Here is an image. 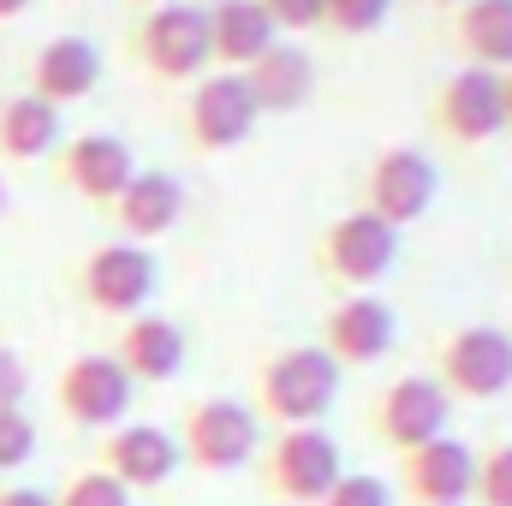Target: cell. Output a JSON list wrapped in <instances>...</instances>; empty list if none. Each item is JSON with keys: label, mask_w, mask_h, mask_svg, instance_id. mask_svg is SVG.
Instances as JSON below:
<instances>
[{"label": "cell", "mask_w": 512, "mask_h": 506, "mask_svg": "<svg viewBox=\"0 0 512 506\" xmlns=\"http://www.w3.org/2000/svg\"><path fill=\"white\" fill-rule=\"evenodd\" d=\"M435 131L459 149H477L507 131V102H501V72L465 66L435 90Z\"/></svg>", "instance_id": "cell-11"}, {"label": "cell", "mask_w": 512, "mask_h": 506, "mask_svg": "<svg viewBox=\"0 0 512 506\" xmlns=\"http://www.w3.org/2000/svg\"><path fill=\"white\" fill-rule=\"evenodd\" d=\"M245 84H251L262 114H292L316 96V60L292 42H274L256 66H245Z\"/></svg>", "instance_id": "cell-21"}, {"label": "cell", "mask_w": 512, "mask_h": 506, "mask_svg": "<svg viewBox=\"0 0 512 506\" xmlns=\"http://www.w3.org/2000/svg\"><path fill=\"white\" fill-rule=\"evenodd\" d=\"M114 358L126 364L131 381H173L185 370V328L173 316H131Z\"/></svg>", "instance_id": "cell-20"}, {"label": "cell", "mask_w": 512, "mask_h": 506, "mask_svg": "<svg viewBox=\"0 0 512 506\" xmlns=\"http://www.w3.org/2000/svg\"><path fill=\"white\" fill-rule=\"evenodd\" d=\"M393 340H399V316H393V304H382L376 292H346V298L328 304V316H322V352H328L340 370L387 358Z\"/></svg>", "instance_id": "cell-13"}, {"label": "cell", "mask_w": 512, "mask_h": 506, "mask_svg": "<svg viewBox=\"0 0 512 506\" xmlns=\"http://www.w3.org/2000/svg\"><path fill=\"white\" fill-rule=\"evenodd\" d=\"M179 453L197 465V471H239L262 453V417L239 399H197L185 411V429H179Z\"/></svg>", "instance_id": "cell-4"}, {"label": "cell", "mask_w": 512, "mask_h": 506, "mask_svg": "<svg viewBox=\"0 0 512 506\" xmlns=\"http://www.w3.org/2000/svg\"><path fill=\"white\" fill-rule=\"evenodd\" d=\"M340 477H346V453H340V441L322 423L280 429L268 441V453H262V483H268L274 501L286 506H316Z\"/></svg>", "instance_id": "cell-3"}, {"label": "cell", "mask_w": 512, "mask_h": 506, "mask_svg": "<svg viewBox=\"0 0 512 506\" xmlns=\"http://www.w3.org/2000/svg\"><path fill=\"white\" fill-rule=\"evenodd\" d=\"M316 506H393V489L382 477H370V471H346Z\"/></svg>", "instance_id": "cell-27"}, {"label": "cell", "mask_w": 512, "mask_h": 506, "mask_svg": "<svg viewBox=\"0 0 512 506\" xmlns=\"http://www.w3.org/2000/svg\"><path fill=\"white\" fill-rule=\"evenodd\" d=\"M179 215H185V185L173 173H137L126 191L114 197V227L131 245H149V239L173 233Z\"/></svg>", "instance_id": "cell-18"}, {"label": "cell", "mask_w": 512, "mask_h": 506, "mask_svg": "<svg viewBox=\"0 0 512 506\" xmlns=\"http://www.w3.org/2000/svg\"><path fill=\"white\" fill-rule=\"evenodd\" d=\"M387 12H393V0H328L322 6V24L334 36H370V30L387 24Z\"/></svg>", "instance_id": "cell-25"}, {"label": "cell", "mask_w": 512, "mask_h": 506, "mask_svg": "<svg viewBox=\"0 0 512 506\" xmlns=\"http://www.w3.org/2000/svg\"><path fill=\"white\" fill-rule=\"evenodd\" d=\"M131 6H143V12H149V6H161V0H131Z\"/></svg>", "instance_id": "cell-36"}, {"label": "cell", "mask_w": 512, "mask_h": 506, "mask_svg": "<svg viewBox=\"0 0 512 506\" xmlns=\"http://www.w3.org/2000/svg\"><path fill=\"white\" fill-rule=\"evenodd\" d=\"M274 42H280V30H274V18L262 12V0H215V6H209V48H215V60H221L227 72L256 66Z\"/></svg>", "instance_id": "cell-19"}, {"label": "cell", "mask_w": 512, "mask_h": 506, "mask_svg": "<svg viewBox=\"0 0 512 506\" xmlns=\"http://www.w3.org/2000/svg\"><path fill=\"white\" fill-rule=\"evenodd\" d=\"M477 506H512V441H495L477 453Z\"/></svg>", "instance_id": "cell-26"}, {"label": "cell", "mask_w": 512, "mask_h": 506, "mask_svg": "<svg viewBox=\"0 0 512 506\" xmlns=\"http://www.w3.org/2000/svg\"><path fill=\"white\" fill-rule=\"evenodd\" d=\"M0 215H6V179H0Z\"/></svg>", "instance_id": "cell-35"}, {"label": "cell", "mask_w": 512, "mask_h": 506, "mask_svg": "<svg viewBox=\"0 0 512 506\" xmlns=\"http://www.w3.org/2000/svg\"><path fill=\"white\" fill-rule=\"evenodd\" d=\"M155 256L149 245H131V239H114V245H96V251L84 256V268H78V292H84V304L90 310H102V316H137L149 298H155Z\"/></svg>", "instance_id": "cell-9"}, {"label": "cell", "mask_w": 512, "mask_h": 506, "mask_svg": "<svg viewBox=\"0 0 512 506\" xmlns=\"http://www.w3.org/2000/svg\"><path fill=\"white\" fill-rule=\"evenodd\" d=\"M399 483L417 506H465L477 495V453L453 435H435L417 453H399Z\"/></svg>", "instance_id": "cell-14"}, {"label": "cell", "mask_w": 512, "mask_h": 506, "mask_svg": "<svg viewBox=\"0 0 512 506\" xmlns=\"http://www.w3.org/2000/svg\"><path fill=\"white\" fill-rule=\"evenodd\" d=\"M435 381L453 399H501L512 387V334L489 328V322L453 328L435 346Z\"/></svg>", "instance_id": "cell-5"}, {"label": "cell", "mask_w": 512, "mask_h": 506, "mask_svg": "<svg viewBox=\"0 0 512 506\" xmlns=\"http://www.w3.org/2000/svg\"><path fill=\"white\" fill-rule=\"evenodd\" d=\"M36 453V423L24 417V405L0 411V471H18Z\"/></svg>", "instance_id": "cell-28"}, {"label": "cell", "mask_w": 512, "mask_h": 506, "mask_svg": "<svg viewBox=\"0 0 512 506\" xmlns=\"http://www.w3.org/2000/svg\"><path fill=\"white\" fill-rule=\"evenodd\" d=\"M501 102H507V131H512V72H501Z\"/></svg>", "instance_id": "cell-33"}, {"label": "cell", "mask_w": 512, "mask_h": 506, "mask_svg": "<svg viewBox=\"0 0 512 506\" xmlns=\"http://www.w3.org/2000/svg\"><path fill=\"white\" fill-rule=\"evenodd\" d=\"M18 12H30V0H0V24H6V18H18Z\"/></svg>", "instance_id": "cell-32"}, {"label": "cell", "mask_w": 512, "mask_h": 506, "mask_svg": "<svg viewBox=\"0 0 512 506\" xmlns=\"http://www.w3.org/2000/svg\"><path fill=\"white\" fill-rule=\"evenodd\" d=\"M256 120H262V108H256L245 72H209V78H197V90L185 102V137L203 155H221V149L251 143Z\"/></svg>", "instance_id": "cell-7"}, {"label": "cell", "mask_w": 512, "mask_h": 506, "mask_svg": "<svg viewBox=\"0 0 512 506\" xmlns=\"http://www.w3.org/2000/svg\"><path fill=\"white\" fill-rule=\"evenodd\" d=\"M179 465H185L179 435H167L161 423H120V429H108V441H102V471H114L131 495L173 483Z\"/></svg>", "instance_id": "cell-16"}, {"label": "cell", "mask_w": 512, "mask_h": 506, "mask_svg": "<svg viewBox=\"0 0 512 506\" xmlns=\"http://www.w3.org/2000/svg\"><path fill=\"white\" fill-rule=\"evenodd\" d=\"M96 84H102V48L90 36H48L30 60V96H42L54 108L84 102Z\"/></svg>", "instance_id": "cell-17"}, {"label": "cell", "mask_w": 512, "mask_h": 506, "mask_svg": "<svg viewBox=\"0 0 512 506\" xmlns=\"http://www.w3.org/2000/svg\"><path fill=\"white\" fill-rule=\"evenodd\" d=\"M340 376L346 370L322 346H286V352L262 358V370H256V405L280 429L322 423L334 411V399H340Z\"/></svg>", "instance_id": "cell-1"}, {"label": "cell", "mask_w": 512, "mask_h": 506, "mask_svg": "<svg viewBox=\"0 0 512 506\" xmlns=\"http://www.w3.org/2000/svg\"><path fill=\"white\" fill-rule=\"evenodd\" d=\"M60 411L78 423V429H120L131 411V393L137 381L126 376V364L114 352H84L60 370Z\"/></svg>", "instance_id": "cell-10"}, {"label": "cell", "mask_w": 512, "mask_h": 506, "mask_svg": "<svg viewBox=\"0 0 512 506\" xmlns=\"http://www.w3.org/2000/svg\"><path fill=\"white\" fill-rule=\"evenodd\" d=\"M453 42L471 66L512 72V0H471L453 18Z\"/></svg>", "instance_id": "cell-22"}, {"label": "cell", "mask_w": 512, "mask_h": 506, "mask_svg": "<svg viewBox=\"0 0 512 506\" xmlns=\"http://www.w3.org/2000/svg\"><path fill=\"white\" fill-rule=\"evenodd\" d=\"M131 54L161 78V84H185V78H209L215 48H209V6L191 0H161L137 18L131 30Z\"/></svg>", "instance_id": "cell-2"}, {"label": "cell", "mask_w": 512, "mask_h": 506, "mask_svg": "<svg viewBox=\"0 0 512 506\" xmlns=\"http://www.w3.org/2000/svg\"><path fill=\"white\" fill-rule=\"evenodd\" d=\"M274 506H286V501H274Z\"/></svg>", "instance_id": "cell-37"}, {"label": "cell", "mask_w": 512, "mask_h": 506, "mask_svg": "<svg viewBox=\"0 0 512 506\" xmlns=\"http://www.w3.org/2000/svg\"><path fill=\"white\" fill-rule=\"evenodd\" d=\"M316 262H322V274L340 280L346 292H370L387 268L399 262V227H387L382 215H370V209H352V215H340V221L322 233Z\"/></svg>", "instance_id": "cell-6"}, {"label": "cell", "mask_w": 512, "mask_h": 506, "mask_svg": "<svg viewBox=\"0 0 512 506\" xmlns=\"http://www.w3.org/2000/svg\"><path fill=\"white\" fill-rule=\"evenodd\" d=\"M322 6L328 0H262L274 30H322Z\"/></svg>", "instance_id": "cell-29"}, {"label": "cell", "mask_w": 512, "mask_h": 506, "mask_svg": "<svg viewBox=\"0 0 512 506\" xmlns=\"http://www.w3.org/2000/svg\"><path fill=\"white\" fill-rule=\"evenodd\" d=\"M435 6H453V12H459V6H471V0H435Z\"/></svg>", "instance_id": "cell-34"}, {"label": "cell", "mask_w": 512, "mask_h": 506, "mask_svg": "<svg viewBox=\"0 0 512 506\" xmlns=\"http://www.w3.org/2000/svg\"><path fill=\"white\" fill-rule=\"evenodd\" d=\"M0 506H54V495H48V489H18V483H12V489H0Z\"/></svg>", "instance_id": "cell-31"}, {"label": "cell", "mask_w": 512, "mask_h": 506, "mask_svg": "<svg viewBox=\"0 0 512 506\" xmlns=\"http://www.w3.org/2000/svg\"><path fill=\"white\" fill-rule=\"evenodd\" d=\"M54 506H131V489L114 477V471L90 465V471H78V477L54 495Z\"/></svg>", "instance_id": "cell-24"}, {"label": "cell", "mask_w": 512, "mask_h": 506, "mask_svg": "<svg viewBox=\"0 0 512 506\" xmlns=\"http://www.w3.org/2000/svg\"><path fill=\"white\" fill-rule=\"evenodd\" d=\"M447 417H453V393H447L435 376L411 370V376L387 381V393L376 399L370 429L382 435V447H393V453H417L423 441L447 435Z\"/></svg>", "instance_id": "cell-8"}, {"label": "cell", "mask_w": 512, "mask_h": 506, "mask_svg": "<svg viewBox=\"0 0 512 506\" xmlns=\"http://www.w3.org/2000/svg\"><path fill=\"white\" fill-rule=\"evenodd\" d=\"M131 179H137V155H131L126 137H114V131H84V137H72L60 149V185L78 191L84 203L114 209V197L126 191Z\"/></svg>", "instance_id": "cell-15"}, {"label": "cell", "mask_w": 512, "mask_h": 506, "mask_svg": "<svg viewBox=\"0 0 512 506\" xmlns=\"http://www.w3.org/2000/svg\"><path fill=\"white\" fill-rule=\"evenodd\" d=\"M54 143H60V108L54 102H42L30 90L0 102V155L6 161H42V155H54Z\"/></svg>", "instance_id": "cell-23"}, {"label": "cell", "mask_w": 512, "mask_h": 506, "mask_svg": "<svg viewBox=\"0 0 512 506\" xmlns=\"http://www.w3.org/2000/svg\"><path fill=\"white\" fill-rule=\"evenodd\" d=\"M435 185H441V179H435V161H429L423 149L393 143V149H382V155L370 161V173H364V209L382 215L387 227H411V221L429 215Z\"/></svg>", "instance_id": "cell-12"}, {"label": "cell", "mask_w": 512, "mask_h": 506, "mask_svg": "<svg viewBox=\"0 0 512 506\" xmlns=\"http://www.w3.org/2000/svg\"><path fill=\"white\" fill-rule=\"evenodd\" d=\"M24 393H30V370H24V358H18L12 346H0V411L24 405Z\"/></svg>", "instance_id": "cell-30"}]
</instances>
